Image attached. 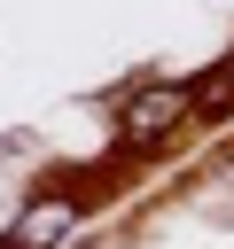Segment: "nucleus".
Listing matches in <instances>:
<instances>
[{"instance_id": "nucleus-1", "label": "nucleus", "mask_w": 234, "mask_h": 249, "mask_svg": "<svg viewBox=\"0 0 234 249\" xmlns=\"http://www.w3.org/2000/svg\"><path fill=\"white\" fill-rule=\"evenodd\" d=\"M187 109H195V93H187V86H133V93L117 101V148H148V140L179 132V124H187Z\"/></svg>"}, {"instance_id": "nucleus-2", "label": "nucleus", "mask_w": 234, "mask_h": 249, "mask_svg": "<svg viewBox=\"0 0 234 249\" xmlns=\"http://www.w3.org/2000/svg\"><path fill=\"white\" fill-rule=\"evenodd\" d=\"M70 226H78V202H70V195H47V202H31V210L8 226V241H0V249H62V241H70Z\"/></svg>"}]
</instances>
